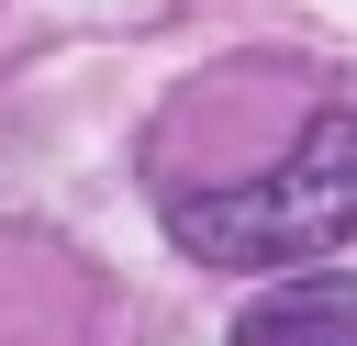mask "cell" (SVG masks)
Returning a JSON list of instances; mask_svg holds the SVG:
<instances>
[{
  "instance_id": "obj_1",
  "label": "cell",
  "mask_w": 357,
  "mask_h": 346,
  "mask_svg": "<svg viewBox=\"0 0 357 346\" xmlns=\"http://www.w3.org/2000/svg\"><path fill=\"white\" fill-rule=\"evenodd\" d=\"M167 234L201 268H312L324 246L357 234V112H312L268 179L234 190H178Z\"/></svg>"
},
{
  "instance_id": "obj_2",
  "label": "cell",
  "mask_w": 357,
  "mask_h": 346,
  "mask_svg": "<svg viewBox=\"0 0 357 346\" xmlns=\"http://www.w3.org/2000/svg\"><path fill=\"white\" fill-rule=\"evenodd\" d=\"M234 346H357V268H301L234 313Z\"/></svg>"
}]
</instances>
